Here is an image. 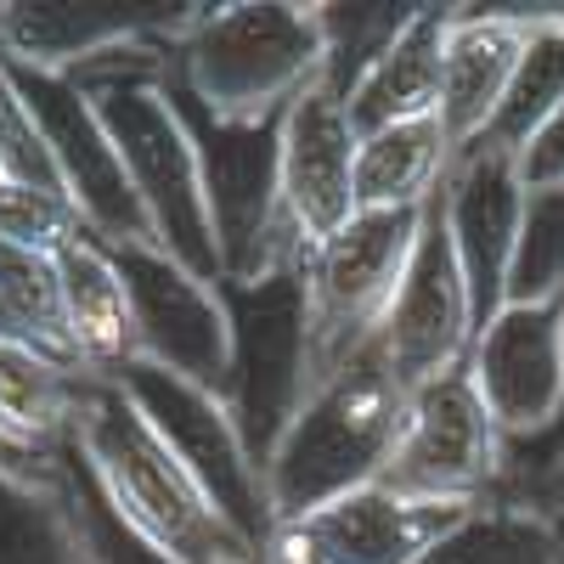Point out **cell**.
I'll list each match as a JSON object with an SVG mask.
<instances>
[{"label":"cell","mask_w":564,"mask_h":564,"mask_svg":"<svg viewBox=\"0 0 564 564\" xmlns=\"http://www.w3.org/2000/svg\"><path fill=\"white\" fill-rule=\"evenodd\" d=\"M68 441L108 508L170 564H260L113 372H79Z\"/></svg>","instance_id":"obj_1"},{"label":"cell","mask_w":564,"mask_h":564,"mask_svg":"<svg viewBox=\"0 0 564 564\" xmlns=\"http://www.w3.org/2000/svg\"><path fill=\"white\" fill-rule=\"evenodd\" d=\"M164 63H170V45H119V52L79 63L68 79L102 113L113 148L124 159V175L135 186L141 209H148L153 243L193 276L220 282V249H215V226H209L198 153L164 97Z\"/></svg>","instance_id":"obj_2"},{"label":"cell","mask_w":564,"mask_h":564,"mask_svg":"<svg viewBox=\"0 0 564 564\" xmlns=\"http://www.w3.org/2000/svg\"><path fill=\"white\" fill-rule=\"evenodd\" d=\"M406 390L379 356L372 339L361 356H350L334 379L316 384L289 435L276 441L265 463V497L271 520H305V513L339 502L361 486H379L401 441Z\"/></svg>","instance_id":"obj_3"},{"label":"cell","mask_w":564,"mask_h":564,"mask_svg":"<svg viewBox=\"0 0 564 564\" xmlns=\"http://www.w3.org/2000/svg\"><path fill=\"white\" fill-rule=\"evenodd\" d=\"M170 68L209 113L231 124L282 119L311 85H322V18L316 7H289V0L204 7V18L170 45Z\"/></svg>","instance_id":"obj_4"},{"label":"cell","mask_w":564,"mask_h":564,"mask_svg":"<svg viewBox=\"0 0 564 564\" xmlns=\"http://www.w3.org/2000/svg\"><path fill=\"white\" fill-rule=\"evenodd\" d=\"M164 97L198 153L209 226L220 249V282H260L305 260V238L289 220V204H282V119L231 124L209 113L170 63H164Z\"/></svg>","instance_id":"obj_5"},{"label":"cell","mask_w":564,"mask_h":564,"mask_svg":"<svg viewBox=\"0 0 564 564\" xmlns=\"http://www.w3.org/2000/svg\"><path fill=\"white\" fill-rule=\"evenodd\" d=\"M220 305L231 327V361H226V412L265 475L276 441L311 401V294H305V260L282 265L260 282H220Z\"/></svg>","instance_id":"obj_6"},{"label":"cell","mask_w":564,"mask_h":564,"mask_svg":"<svg viewBox=\"0 0 564 564\" xmlns=\"http://www.w3.org/2000/svg\"><path fill=\"white\" fill-rule=\"evenodd\" d=\"M430 209V204H423ZM423 209H361L327 243L305 249L311 294V390L361 356L390 316V300L417 249Z\"/></svg>","instance_id":"obj_7"},{"label":"cell","mask_w":564,"mask_h":564,"mask_svg":"<svg viewBox=\"0 0 564 564\" xmlns=\"http://www.w3.org/2000/svg\"><path fill=\"white\" fill-rule=\"evenodd\" d=\"M502 452H508V435L497 430L468 367H457L446 379L406 395L401 441L379 486L406 502L480 508L502 486Z\"/></svg>","instance_id":"obj_8"},{"label":"cell","mask_w":564,"mask_h":564,"mask_svg":"<svg viewBox=\"0 0 564 564\" xmlns=\"http://www.w3.org/2000/svg\"><path fill=\"white\" fill-rule=\"evenodd\" d=\"M113 379L130 390V401L148 412V423L170 441V452L186 463V475L204 486V497L226 513V525L238 531L254 553L265 547V536L276 531L271 520V497H265V475L254 468L238 423H231L226 401L193 379L153 367V361H130Z\"/></svg>","instance_id":"obj_9"},{"label":"cell","mask_w":564,"mask_h":564,"mask_svg":"<svg viewBox=\"0 0 564 564\" xmlns=\"http://www.w3.org/2000/svg\"><path fill=\"white\" fill-rule=\"evenodd\" d=\"M0 74L12 79L23 108L34 113L45 148H52V164H57V175L68 186V204L79 209L90 238L97 243H153L148 209H141L135 186L124 175V159H119L113 135H108L102 113L90 108L85 90L68 74L29 68V63H18L7 52H0Z\"/></svg>","instance_id":"obj_10"},{"label":"cell","mask_w":564,"mask_h":564,"mask_svg":"<svg viewBox=\"0 0 564 564\" xmlns=\"http://www.w3.org/2000/svg\"><path fill=\"white\" fill-rule=\"evenodd\" d=\"M135 327V361H153L175 379H193L204 390H226L231 361V327L220 305V282L193 276L181 260H170L159 243H102Z\"/></svg>","instance_id":"obj_11"},{"label":"cell","mask_w":564,"mask_h":564,"mask_svg":"<svg viewBox=\"0 0 564 564\" xmlns=\"http://www.w3.org/2000/svg\"><path fill=\"white\" fill-rule=\"evenodd\" d=\"M475 334H480L475 300H468V282H463L452 231H446V209L435 193L430 209H423V231H417L401 289L390 300V316L379 327V356L395 372V384L412 395L423 384L446 379V372L468 367Z\"/></svg>","instance_id":"obj_12"},{"label":"cell","mask_w":564,"mask_h":564,"mask_svg":"<svg viewBox=\"0 0 564 564\" xmlns=\"http://www.w3.org/2000/svg\"><path fill=\"white\" fill-rule=\"evenodd\" d=\"M525 198H531V186L520 175V153L491 148V141L463 148L441 181V209H446V231H452V249L468 282V300H475V327H491L497 311L508 305Z\"/></svg>","instance_id":"obj_13"},{"label":"cell","mask_w":564,"mask_h":564,"mask_svg":"<svg viewBox=\"0 0 564 564\" xmlns=\"http://www.w3.org/2000/svg\"><path fill=\"white\" fill-rule=\"evenodd\" d=\"M198 18L204 7L193 0H7L0 52L45 74H74L119 45H175Z\"/></svg>","instance_id":"obj_14"},{"label":"cell","mask_w":564,"mask_h":564,"mask_svg":"<svg viewBox=\"0 0 564 564\" xmlns=\"http://www.w3.org/2000/svg\"><path fill=\"white\" fill-rule=\"evenodd\" d=\"M468 508L406 502L384 486H361L339 502H327L305 520H282L260 564H417Z\"/></svg>","instance_id":"obj_15"},{"label":"cell","mask_w":564,"mask_h":564,"mask_svg":"<svg viewBox=\"0 0 564 564\" xmlns=\"http://www.w3.org/2000/svg\"><path fill=\"white\" fill-rule=\"evenodd\" d=\"M468 379L508 446L542 435L564 390V294L542 305H502L468 350Z\"/></svg>","instance_id":"obj_16"},{"label":"cell","mask_w":564,"mask_h":564,"mask_svg":"<svg viewBox=\"0 0 564 564\" xmlns=\"http://www.w3.org/2000/svg\"><path fill=\"white\" fill-rule=\"evenodd\" d=\"M564 7H457L446 29V79H441V130L452 153L486 141L497 124L513 74L542 23H553Z\"/></svg>","instance_id":"obj_17"},{"label":"cell","mask_w":564,"mask_h":564,"mask_svg":"<svg viewBox=\"0 0 564 564\" xmlns=\"http://www.w3.org/2000/svg\"><path fill=\"white\" fill-rule=\"evenodd\" d=\"M356 148L345 97L327 85H311L305 97L282 113V204L305 238V249L327 243L339 226H350L356 209Z\"/></svg>","instance_id":"obj_18"},{"label":"cell","mask_w":564,"mask_h":564,"mask_svg":"<svg viewBox=\"0 0 564 564\" xmlns=\"http://www.w3.org/2000/svg\"><path fill=\"white\" fill-rule=\"evenodd\" d=\"M452 12L457 7H412L406 29L384 45V57L372 63L356 79V90L345 97V113H350L356 135H379V130H395V124L441 113Z\"/></svg>","instance_id":"obj_19"},{"label":"cell","mask_w":564,"mask_h":564,"mask_svg":"<svg viewBox=\"0 0 564 564\" xmlns=\"http://www.w3.org/2000/svg\"><path fill=\"white\" fill-rule=\"evenodd\" d=\"M57 276H63V316L68 339L85 372H119L135 361V327H130V300L124 282L108 260V249L90 238H74L57 249Z\"/></svg>","instance_id":"obj_20"},{"label":"cell","mask_w":564,"mask_h":564,"mask_svg":"<svg viewBox=\"0 0 564 564\" xmlns=\"http://www.w3.org/2000/svg\"><path fill=\"white\" fill-rule=\"evenodd\" d=\"M79 367H63L29 339H0V441L23 457H57L74 430Z\"/></svg>","instance_id":"obj_21"},{"label":"cell","mask_w":564,"mask_h":564,"mask_svg":"<svg viewBox=\"0 0 564 564\" xmlns=\"http://www.w3.org/2000/svg\"><path fill=\"white\" fill-rule=\"evenodd\" d=\"M0 564H97L63 486V457L52 475L0 468Z\"/></svg>","instance_id":"obj_22"},{"label":"cell","mask_w":564,"mask_h":564,"mask_svg":"<svg viewBox=\"0 0 564 564\" xmlns=\"http://www.w3.org/2000/svg\"><path fill=\"white\" fill-rule=\"evenodd\" d=\"M452 141L435 119H412L356 148V209H423L452 170Z\"/></svg>","instance_id":"obj_23"},{"label":"cell","mask_w":564,"mask_h":564,"mask_svg":"<svg viewBox=\"0 0 564 564\" xmlns=\"http://www.w3.org/2000/svg\"><path fill=\"white\" fill-rule=\"evenodd\" d=\"M417 564H564V536L525 502H480Z\"/></svg>","instance_id":"obj_24"},{"label":"cell","mask_w":564,"mask_h":564,"mask_svg":"<svg viewBox=\"0 0 564 564\" xmlns=\"http://www.w3.org/2000/svg\"><path fill=\"white\" fill-rule=\"evenodd\" d=\"M322 40H327V68L322 85L334 97H350L356 79L384 57V45L406 29L412 7H316Z\"/></svg>","instance_id":"obj_25"},{"label":"cell","mask_w":564,"mask_h":564,"mask_svg":"<svg viewBox=\"0 0 564 564\" xmlns=\"http://www.w3.org/2000/svg\"><path fill=\"white\" fill-rule=\"evenodd\" d=\"M558 294H564V186H542V193L525 198L508 305H542Z\"/></svg>","instance_id":"obj_26"},{"label":"cell","mask_w":564,"mask_h":564,"mask_svg":"<svg viewBox=\"0 0 564 564\" xmlns=\"http://www.w3.org/2000/svg\"><path fill=\"white\" fill-rule=\"evenodd\" d=\"M63 486L74 497V513H79V525H85V547L97 564H170L164 553H153L148 542H141L119 513L108 508V497L97 491V480L85 475V463L74 452V441H63Z\"/></svg>","instance_id":"obj_27"},{"label":"cell","mask_w":564,"mask_h":564,"mask_svg":"<svg viewBox=\"0 0 564 564\" xmlns=\"http://www.w3.org/2000/svg\"><path fill=\"white\" fill-rule=\"evenodd\" d=\"M74 238H85V220H79V209H74L68 198L0 181V243L57 254V249L74 243Z\"/></svg>","instance_id":"obj_28"},{"label":"cell","mask_w":564,"mask_h":564,"mask_svg":"<svg viewBox=\"0 0 564 564\" xmlns=\"http://www.w3.org/2000/svg\"><path fill=\"white\" fill-rule=\"evenodd\" d=\"M558 463H564V390H558V412H553L547 430L531 435V441H513L502 452V486H497V497H513V491L536 486L542 475H553Z\"/></svg>","instance_id":"obj_29"},{"label":"cell","mask_w":564,"mask_h":564,"mask_svg":"<svg viewBox=\"0 0 564 564\" xmlns=\"http://www.w3.org/2000/svg\"><path fill=\"white\" fill-rule=\"evenodd\" d=\"M520 175L531 193H542V186H564V102L536 124V135L520 148Z\"/></svg>","instance_id":"obj_30"},{"label":"cell","mask_w":564,"mask_h":564,"mask_svg":"<svg viewBox=\"0 0 564 564\" xmlns=\"http://www.w3.org/2000/svg\"><path fill=\"white\" fill-rule=\"evenodd\" d=\"M502 502H525V508H536L542 520L564 536V463L553 468V475H542L536 486H525V491H513V497H502Z\"/></svg>","instance_id":"obj_31"},{"label":"cell","mask_w":564,"mask_h":564,"mask_svg":"<svg viewBox=\"0 0 564 564\" xmlns=\"http://www.w3.org/2000/svg\"><path fill=\"white\" fill-rule=\"evenodd\" d=\"M57 457H63V452H57ZM57 457H23V452H12L7 441H0V468H18V475H52Z\"/></svg>","instance_id":"obj_32"},{"label":"cell","mask_w":564,"mask_h":564,"mask_svg":"<svg viewBox=\"0 0 564 564\" xmlns=\"http://www.w3.org/2000/svg\"><path fill=\"white\" fill-rule=\"evenodd\" d=\"M0 339H23V334H18V322L7 316V305H0Z\"/></svg>","instance_id":"obj_33"}]
</instances>
